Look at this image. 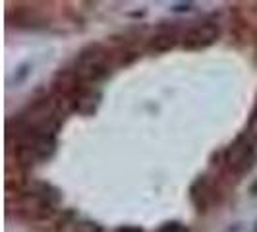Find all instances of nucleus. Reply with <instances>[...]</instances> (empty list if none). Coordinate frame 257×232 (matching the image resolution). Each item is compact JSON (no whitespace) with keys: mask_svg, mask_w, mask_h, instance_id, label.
<instances>
[{"mask_svg":"<svg viewBox=\"0 0 257 232\" xmlns=\"http://www.w3.org/2000/svg\"><path fill=\"white\" fill-rule=\"evenodd\" d=\"M255 161V138L245 132L226 149V163L234 172L249 170Z\"/></svg>","mask_w":257,"mask_h":232,"instance_id":"f257e3e1","label":"nucleus"},{"mask_svg":"<svg viewBox=\"0 0 257 232\" xmlns=\"http://www.w3.org/2000/svg\"><path fill=\"white\" fill-rule=\"evenodd\" d=\"M220 37V27L215 22H203L197 26L190 27L184 35V49L188 51H201L211 47L213 43H217V39Z\"/></svg>","mask_w":257,"mask_h":232,"instance_id":"f03ea898","label":"nucleus"},{"mask_svg":"<svg viewBox=\"0 0 257 232\" xmlns=\"http://www.w3.org/2000/svg\"><path fill=\"white\" fill-rule=\"evenodd\" d=\"M76 72L77 76L85 81H97L99 77H103L108 72L106 54L99 49H91L89 52H83L77 60Z\"/></svg>","mask_w":257,"mask_h":232,"instance_id":"7ed1b4c3","label":"nucleus"},{"mask_svg":"<svg viewBox=\"0 0 257 232\" xmlns=\"http://www.w3.org/2000/svg\"><path fill=\"white\" fill-rule=\"evenodd\" d=\"M172 45H174V35L172 33L157 35L153 39V43H151V47H153L155 51H168V49H172Z\"/></svg>","mask_w":257,"mask_h":232,"instance_id":"20e7f679","label":"nucleus"},{"mask_svg":"<svg viewBox=\"0 0 257 232\" xmlns=\"http://www.w3.org/2000/svg\"><path fill=\"white\" fill-rule=\"evenodd\" d=\"M157 232H190V228L178 220H170V222H165Z\"/></svg>","mask_w":257,"mask_h":232,"instance_id":"39448f33","label":"nucleus"},{"mask_svg":"<svg viewBox=\"0 0 257 232\" xmlns=\"http://www.w3.org/2000/svg\"><path fill=\"white\" fill-rule=\"evenodd\" d=\"M247 134L253 136V138H257V104H255V108H253L251 120H249V124H247Z\"/></svg>","mask_w":257,"mask_h":232,"instance_id":"423d86ee","label":"nucleus"},{"mask_svg":"<svg viewBox=\"0 0 257 232\" xmlns=\"http://www.w3.org/2000/svg\"><path fill=\"white\" fill-rule=\"evenodd\" d=\"M114 232H143V230L138 228V226H120V228H116Z\"/></svg>","mask_w":257,"mask_h":232,"instance_id":"0eeeda50","label":"nucleus"}]
</instances>
